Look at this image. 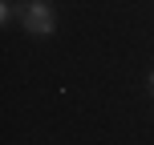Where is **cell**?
Listing matches in <instances>:
<instances>
[{
	"label": "cell",
	"mask_w": 154,
	"mask_h": 145,
	"mask_svg": "<svg viewBox=\"0 0 154 145\" xmlns=\"http://www.w3.org/2000/svg\"><path fill=\"white\" fill-rule=\"evenodd\" d=\"M150 93H154V73H150Z\"/></svg>",
	"instance_id": "7a4b0ae2"
},
{
	"label": "cell",
	"mask_w": 154,
	"mask_h": 145,
	"mask_svg": "<svg viewBox=\"0 0 154 145\" xmlns=\"http://www.w3.org/2000/svg\"><path fill=\"white\" fill-rule=\"evenodd\" d=\"M20 24L32 36H49L57 20H53V8H49L45 0H29V4H20Z\"/></svg>",
	"instance_id": "6da1fadb"
}]
</instances>
